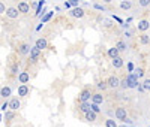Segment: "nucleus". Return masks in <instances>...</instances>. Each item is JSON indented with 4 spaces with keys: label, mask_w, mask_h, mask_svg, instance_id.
Listing matches in <instances>:
<instances>
[{
    "label": "nucleus",
    "mask_w": 150,
    "mask_h": 127,
    "mask_svg": "<svg viewBox=\"0 0 150 127\" xmlns=\"http://www.w3.org/2000/svg\"><path fill=\"white\" fill-rule=\"evenodd\" d=\"M126 81H128V88H137V85H138V76L135 75V73H129L128 76H126Z\"/></svg>",
    "instance_id": "f257e3e1"
},
{
    "label": "nucleus",
    "mask_w": 150,
    "mask_h": 127,
    "mask_svg": "<svg viewBox=\"0 0 150 127\" xmlns=\"http://www.w3.org/2000/svg\"><path fill=\"white\" fill-rule=\"evenodd\" d=\"M5 14H6V16H8V18H11V20H17V18L20 16V12H18V9H17V8H14V6H11V8H6Z\"/></svg>",
    "instance_id": "f03ea898"
},
{
    "label": "nucleus",
    "mask_w": 150,
    "mask_h": 127,
    "mask_svg": "<svg viewBox=\"0 0 150 127\" xmlns=\"http://www.w3.org/2000/svg\"><path fill=\"white\" fill-rule=\"evenodd\" d=\"M116 118L120 121H125L126 118H128V111H126V108H117L116 109Z\"/></svg>",
    "instance_id": "7ed1b4c3"
},
{
    "label": "nucleus",
    "mask_w": 150,
    "mask_h": 127,
    "mask_svg": "<svg viewBox=\"0 0 150 127\" xmlns=\"http://www.w3.org/2000/svg\"><path fill=\"white\" fill-rule=\"evenodd\" d=\"M35 46H36L39 51L47 49L48 48V40L45 38H39V39H36V42H35Z\"/></svg>",
    "instance_id": "20e7f679"
},
{
    "label": "nucleus",
    "mask_w": 150,
    "mask_h": 127,
    "mask_svg": "<svg viewBox=\"0 0 150 127\" xmlns=\"http://www.w3.org/2000/svg\"><path fill=\"white\" fill-rule=\"evenodd\" d=\"M29 54H30V60H32V63H35V61H38V60H39V57H41V51H39L36 46H33V48H30Z\"/></svg>",
    "instance_id": "39448f33"
},
{
    "label": "nucleus",
    "mask_w": 150,
    "mask_h": 127,
    "mask_svg": "<svg viewBox=\"0 0 150 127\" xmlns=\"http://www.w3.org/2000/svg\"><path fill=\"white\" fill-rule=\"evenodd\" d=\"M107 84H108L110 88H119L120 87V79L117 78V76H110Z\"/></svg>",
    "instance_id": "423d86ee"
},
{
    "label": "nucleus",
    "mask_w": 150,
    "mask_h": 127,
    "mask_svg": "<svg viewBox=\"0 0 150 127\" xmlns=\"http://www.w3.org/2000/svg\"><path fill=\"white\" fill-rule=\"evenodd\" d=\"M69 14H71V16H74V18H83V16H84V11L81 9L80 6L72 8V11H71Z\"/></svg>",
    "instance_id": "0eeeda50"
},
{
    "label": "nucleus",
    "mask_w": 150,
    "mask_h": 127,
    "mask_svg": "<svg viewBox=\"0 0 150 127\" xmlns=\"http://www.w3.org/2000/svg\"><path fill=\"white\" fill-rule=\"evenodd\" d=\"M92 94L93 93L90 91V90H83L81 93H80V102H90V99H92Z\"/></svg>",
    "instance_id": "6e6552de"
},
{
    "label": "nucleus",
    "mask_w": 150,
    "mask_h": 127,
    "mask_svg": "<svg viewBox=\"0 0 150 127\" xmlns=\"http://www.w3.org/2000/svg\"><path fill=\"white\" fill-rule=\"evenodd\" d=\"M20 108H21L20 97H14V99H11V102H9V109H12V111H18Z\"/></svg>",
    "instance_id": "1a4fd4ad"
},
{
    "label": "nucleus",
    "mask_w": 150,
    "mask_h": 127,
    "mask_svg": "<svg viewBox=\"0 0 150 127\" xmlns=\"http://www.w3.org/2000/svg\"><path fill=\"white\" fill-rule=\"evenodd\" d=\"M17 9H18V12L20 14H29L30 12V6H29V3L27 2H20L18 3V8H17Z\"/></svg>",
    "instance_id": "9d476101"
},
{
    "label": "nucleus",
    "mask_w": 150,
    "mask_h": 127,
    "mask_svg": "<svg viewBox=\"0 0 150 127\" xmlns=\"http://www.w3.org/2000/svg\"><path fill=\"white\" fill-rule=\"evenodd\" d=\"M12 94V88L9 87V85H5V87H2L0 88V97H3V99H8Z\"/></svg>",
    "instance_id": "9b49d317"
},
{
    "label": "nucleus",
    "mask_w": 150,
    "mask_h": 127,
    "mask_svg": "<svg viewBox=\"0 0 150 127\" xmlns=\"http://www.w3.org/2000/svg\"><path fill=\"white\" fill-rule=\"evenodd\" d=\"M149 29H150V23H149L147 20H141V21H138V30H140V31L146 33Z\"/></svg>",
    "instance_id": "f8f14e48"
},
{
    "label": "nucleus",
    "mask_w": 150,
    "mask_h": 127,
    "mask_svg": "<svg viewBox=\"0 0 150 127\" xmlns=\"http://www.w3.org/2000/svg\"><path fill=\"white\" fill-rule=\"evenodd\" d=\"M18 81H20V84H27L30 81V73L29 72H20L18 73Z\"/></svg>",
    "instance_id": "ddd939ff"
},
{
    "label": "nucleus",
    "mask_w": 150,
    "mask_h": 127,
    "mask_svg": "<svg viewBox=\"0 0 150 127\" xmlns=\"http://www.w3.org/2000/svg\"><path fill=\"white\" fill-rule=\"evenodd\" d=\"M29 91H30L29 87L26 85V84H21V85L18 87V97H26L29 94Z\"/></svg>",
    "instance_id": "4468645a"
},
{
    "label": "nucleus",
    "mask_w": 150,
    "mask_h": 127,
    "mask_svg": "<svg viewBox=\"0 0 150 127\" xmlns=\"http://www.w3.org/2000/svg\"><path fill=\"white\" fill-rule=\"evenodd\" d=\"M29 51H30V45H29V44H21V45L18 46V54H20V55H27Z\"/></svg>",
    "instance_id": "2eb2a0df"
},
{
    "label": "nucleus",
    "mask_w": 150,
    "mask_h": 127,
    "mask_svg": "<svg viewBox=\"0 0 150 127\" xmlns=\"http://www.w3.org/2000/svg\"><path fill=\"white\" fill-rule=\"evenodd\" d=\"M92 103H96V105H101L104 102V96L101 94V93H95V94H92Z\"/></svg>",
    "instance_id": "dca6fc26"
},
{
    "label": "nucleus",
    "mask_w": 150,
    "mask_h": 127,
    "mask_svg": "<svg viewBox=\"0 0 150 127\" xmlns=\"http://www.w3.org/2000/svg\"><path fill=\"white\" fill-rule=\"evenodd\" d=\"M111 63H113V67H116V69H120V67L123 66V58L120 57V55H117V57H114V58H111Z\"/></svg>",
    "instance_id": "f3484780"
},
{
    "label": "nucleus",
    "mask_w": 150,
    "mask_h": 127,
    "mask_svg": "<svg viewBox=\"0 0 150 127\" xmlns=\"http://www.w3.org/2000/svg\"><path fill=\"white\" fill-rule=\"evenodd\" d=\"M14 118H15V111H12V109H6V111H5V120H6V123L12 121Z\"/></svg>",
    "instance_id": "a211bd4d"
},
{
    "label": "nucleus",
    "mask_w": 150,
    "mask_h": 127,
    "mask_svg": "<svg viewBox=\"0 0 150 127\" xmlns=\"http://www.w3.org/2000/svg\"><path fill=\"white\" fill-rule=\"evenodd\" d=\"M80 111H81L83 114L89 112V111H90V102H81V105H80Z\"/></svg>",
    "instance_id": "6ab92c4d"
},
{
    "label": "nucleus",
    "mask_w": 150,
    "mask_h": 127,
    "mask_svg": "<svg viewBox=\"0 0 150 127\" xmlns=\"http://www.w3.org/2000/svg\"><path fill=\"white\" fill-rule=\"evenodd\" d=\"M120 8L123 11H128V9L132 8V2H131V0H123V2L120 3Z\"/></svg>",
    "instance_id": "aec40b11"
},
{
    "label": "nucleus",
    "mask_w": 150,
    "mask_h": 127,
    "mask_svg": "<svg viewBox=\"0 0 150 127\" xmlns=\"http://www.w3.org/2000/svg\"><path fill=\"white\" fill-rule=\"evenodd\" d=\"M140 42H141L143 45H147L149 42H150V36L146 35V33H141V35H140Z\"/></svg>",
    "instance_id": "412c9836"
},
{
    "label": "nucleus",
    "mask_w": 150,
    "mask_h": 127,
    "mask_svg": "<svg viewBox=\"0 0 150 127\" xmlns=\"http://www.w3.org/2000/svg\"><path fill=\"white\" fill-rule=\"evenodd\" d=\"M116 48L119 49V53H122V51H126L128 45H126V42H123V40H119L117 44H116Z\"/></svg>",
    "instance_id": "4be33fe9"
},
{
    "label": "nucleus",
    "mask_w": 150,
    "mask_h": 127,
    "mask_svg": "<svg viewBox=\"0 0 150 127\" xmlns=\"http://www.w3.org/2000/svg\"><path fill=\"white\" fill-rule=\"evenodd\" d=\"M84 115H86V120L92 123V121H95V120H96V115H98V114H95L93 111H89V112H86Z\"/></svg>",
    "instance_id": "5701e85b"
},
{
    "label": "nucleus",
    "mask_w": 150,
    "mask_h": 127,
    "mask_svg": "<svg viewBox=\"0 0 150 127\" xmlns=\"http://www.w3.org/2000/svg\"><path fill=\"white\" fill-rule=\"evenodd\" d=\"M120 53H119V49L116 48V46H113V48H110L108 49V55L111 57V58H114V57H117Z\"/></svg>",
    "instance_id": "b1692460"
},
{
    "label": "nucleus",
    "mask_w": 150,
    "mask_h": 127,
    "mask_svg": "<svg viewBox=\"0 0 150 127\" xmlns=\"http://www.w3.org/2000/svg\"><path fill=\"white\" fill-rule=\"evenodd\" d=\"M45 5V0H41V2L38 3V6H36V12H35V15L36 16H41V11H42V6Z\"/></svg>",
    "instance_id": "393cba45"
},
{
    "label": "nucleus",
    "mask_w": 150,
    "mask_h": 127,
    "mask_svg": "<svg viewBox=\"0 0 150 127\" xmlns=\"http://www.w3.org/2000/svg\"><path fill=\"white\" fill-rule=\"evenodd\" d=\"M143 88H144V91H150V78H146L144 81H143Z\"/></svg>",
    "instance_id": "a878e982"
},
{
    "label": "nucleus",
    "mask_w": 150,
    "mask_h": 127,
    "mask_svg": "<svg viewBox=\"0 0 150 127\" xmlns=\"http://www.w3.org/2000/svg\"><path fill=\"white\" fill-rule=\"evenodd\" d=\"M53 15H54V12H48L47 15H44V16H42V21H41V24H45L47 21H50Z\"/></svg>",
    "instance_id": "bb28decb"
},
{
    "label": "nucleus",
    "mask_w": 150,
    "mask_h": 127,
    "mask_svg": "<svg viewBox=\"0 0 150 127\" xmlns=\"http://www.w3.org/2000/svg\"><path fill=\"white\" fill-rule=\"evenodd\" d=\"M98 88H99V90H102V91H105V90H107V88H108V84H107V81H99V82H98Z\"/></svg>",
    "instance_id": "cd10ccee"
},
{
    "label": "nucleus",
    "mask_w": 150,
    "mask_h": 127,
    "mask_svg": "<svg viewBox=\"0 0 150 127\" xmlns=\"http://www.w3.org/2000/svg\"><path fill=\"white\" fill-rule=\"evenodd\" d=\"M105 127H117V124L113 118H108V120H105Z\"/></svg>",
    "instance_id": "c85d7f7f"
},
{
    "label": "nucleus",
    "mask_w": 150,
    "mask_h": 127,
    "mask_svg": "<svg viewBox=\"0 0 150 127\" xmlns=\"http://www.w3.org/2000/svg\"><path fill=\"white\" fill-rule=\"evenodd\" d=\"M90 111H93L95 114H99V112H101V108H99V105L92 103V105H90Z\"/></svg>",
    "instance_id": "c756f323"
},
{
    "label": "nucleus",
    "mask_w": 150,
    "mask_h": 127,
    "mask_svg": "<svg viewBox=\"0 0 150 127\" xmlns=\"http://www.w3.org/2000/svg\"><path fill=\"white\" fill-rule=\"evenodd\" d=\"M138 5L141 8H147V6H150V0H138Z\"/></svg>",
    "instance_id": "7c9ffc66"
},
{
    "label": "nucleus",
    "mask_w": 150,
    "mask_h": 127,
    "mask_svg": "<svg viewBox=\"0 0 150 127\" xmlns=\"http://www.w3.org/2000/svg\"><path fill=\"white\" fill-rule=\"evenodd\" d=\"M11 73H12L14 76L20 73V72H18V64H17V63H15V64H12V67H11Z\"/></svg>",
    "instance_id": "2f4dec72"
},
{
    "label": "nucleus",
    "mask_w": 150,
    "mask_h": 127,
    "mask_svg": "<svg viewBox=\"0 0 150 127\" xmlns=\"http://www.w3.org/2000/svg\"><path fill=\"white\" fill-rule=\"evenodd\" d=\"M135 75L138 76V78H141V76H144V70L141 69V67H138V69L135 70Z\"/></svg>",
    "instance_id": "473e14b6"
},
{
    "label": "nucleus",
    "mask_w": 150,
    "mask_h": 127,
    "mask_svg": "<svg viewBox=\"0 0 150 127\" xmlns=\"http://www.w3.org/2000/svg\"><path fill=\"white\" fill-rule=\"evenodd\" d=\"M95 9L102 11V12H105V11H107V9H105V6H102V5H99V3H96V5H95Z\"/></svg>",
    "instance_id": "72a5a7b5"
},
{
    "label": "nucleus",
    "mask_w": 150,
    "mask_h": 127,
    "mask_svg": "<svg viewBox=\"0 0 150 127\" xmlns=\"http://www.w3.org/2000/svg\"><path fill=\"white\" fill-rule=\"evenodd\" d=\"M5 11H6V5L3 2H0V15L5 14Z\"/></svg>",
    "instance_id": "f704fd0d"
},
{
    "label": "nucleus",
    "mask_w": 150,
    "mask_h": 127,
    "mask_svg": "<svg viewBox=\"0 0 150 127\" xmlns=\"http://www.w3.org/2000/svg\"><path fill=\"white\" fill-rule=\"evenodd\" d=\"M120 87H122V88H125V90L128 88V81H126V78L123 79V81H120Z\"/></svg>",
    "instance_id": "c9c22d12"
},
{
    "label": "nucleus",
    "mask_w": 150,
    "mask_h": 127,
    "mask_svg": "<svg viewBox=\"0 0 150 127\" xmlns=\"http://www.w3.org/2000/svg\"><path fill=\"white\" fill-rule=\"evenodd\" d=\"M69 3H71V6H72V8H75V6H78L80 0H69Z\"/></svg>",
    "instance_id": "e433bc0d"
},
{
    "label": "nucleus",
    "mask_w": 150,
    "mask_h": 127,
    "mask_svg": "<svg viewBox=\"0 0 150 127\" xmlns=\"http://www.w3.org/2000/svg\"><path fill=\"white\" fill-rule=\"evenodd\" d=\"M0 109H2V111H6V109H9V102H5V103L2 105V108H0Z\"/></svg>",
    "instance_id": "4c0bfd02"
},
{
    "label": "nucleus",
    "mask_w": 150,
    "mask_h": 127,
    "mask_svg": "<svg viewBox=\"0 0 150 127\" xmlns=\"http://www.w3.org/2000/svg\"><path fill=\"white\" fill-rule=\"evenodd\" d=\"M128 69H129V72H132V70H134V64L129 63V64H128Z\"/></svg>",
    "instance_id": "58836bf2"
},
{
    "label": "nucleus",
    "mask_w": 150,
    "mask_h": 127,
    "mask_svg": "<svg viewBox=\"0 0 150 127\" xmlns=\"http://www.w3.org/2000/svg\"><path fill=\"white\" fill-rule=\"evenodd\" d=\"M65 8H66V9H71L72 6H71V3H69V2H65Z\"/></svg>",
    "instance_id": "ea45409f"
},
{
    "label": "nucleus",
    "mask_w": 150,
    "mask_h": 127,
    "mask_svg": "<svg viewBox=\"0 0 150 127\" xmlns=\"http://www.w3.org/2000/svg\"><path fill=\"white\" fill-rule=\"evenodd\" d=\"M113 18H114V20H116V21H119L120 24H123V21H122V20L119 18V16H116V15H114V16H113Z\"/></svg>",
    "instance_id": "a19ab883"
},
{
    "label": "nucleus",
    "mask_w": 150,
    "mask_h": 127,
    "mask_svg": "<svg viewBox=\"0 0 150 127\" xmlns=\"http://www.w3.org/2000/svg\"><path fill=\"white\" fill-rule=\"evenodd\" d=\"M102 2H105V3H110V2H113V0H102Z\"/></svg>",
    "instance_id": "79ce46f5"
},
{
    "label": "nucleus",
    "mask_w": 150,
    "mask_h": 127,
    "mask_svg": "<svg viewBox=\"0 0 150 127\" xmlns=\"http://www.w3.org/2000/svg\"><path fill=\"white\" fill-rule=\"evenodd\" d=\"M117 127H126V126H117Z\"/></svg>",
    "instance_id": "37998d69"
},
{
    "label": "nucleus",
    "mask_w": 150,
    "mask_h": 127,
    "mask_svg": "<svg viewBox=\"0 0 150 127\" xmlns=\"http://www.w3.org/2000/svg\"><path fill=\"white\" fill-rule=\"evenodd\" d=\"M0 121H2V117H0Z\"/></svg>",
    "instance_id": "c03bdc74"
}]
</instances>
